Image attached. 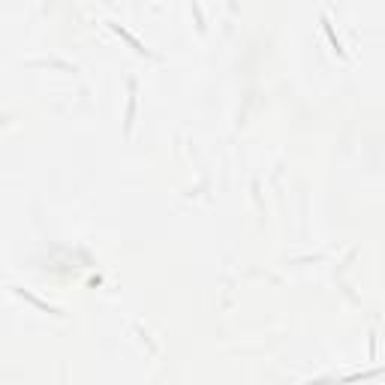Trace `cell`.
Returning <instances> with one entry per match:
<instances>
[{
	"label": "cell",
	"instance_id": "6da1fadb",
	"mask_svg": "<svg viewBox=\"0 0 385 385\" xmlns=\"http://www.w3.org/2000/svg\"><path fill=\"white\" fill-rule=\"evenodd\" d=\"M111 27H114V30H117V33H120V36H123V39H126V42H130L133 48H136V51H139V54H151V51H148V48H145V45H142V42H139L136 36H130L126 30H120V24H111Z\"/></svg>",
	"mask_w": 385,
	"mask_h": 385
},
{
	"label": "cell",
	"instance_id": "7a4b0ae2",
	"mask_svg": "<svg viewBox=\"0 0 385 385\" xmlns=\"http://www.w3.org/2000/svg\"><path fill=\"white\" fill-rule=\"evenodd\" d=\"M322 27H325V33H328V39H331V45L337 48V54H343V45H340V39H337V33L331 30V24H328V18H322Z\"/></svg>",
	"mask_w": 385,
	"mask_h": 385
}]
</instances>
